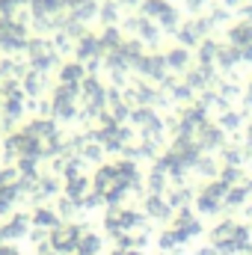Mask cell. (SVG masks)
<instances>
[{
	"mask_svg": "<svg viewBox=\"0 0 252 255\" xmlns=\"http://www.w3.org/2000/svg\"><path fill=\"white\" fill-rule=\"evenodd\" d=\"M77 250H80V255H95L98 250H101V241H98L95 235H86V238H80Z\"/></svg>",
	"mask_w": 252,
	"mask_h": 255,
	"instance_id": "cell-1",
	"label": "cell"
},
{
	"mask_svg": "<svg viewBox=\"0 0 252 255\" xmlns=\"http://www.w3.org/2000/svg\"><path fill=\"white\" fill-rule=\"evenodd\" d=\"M148 214H154V217H160V220H163L169 211H166V205H163L160 199H151V202H148Z\"/></svg>",
	"mask_w": 252,
	"mask_h": 255,
	"instance_id": "cell-2",
	"label": "cell"
},
{
	"mask_svg": "<svg viewBox=\"0 0 252 255\" xmlns=\"http://www.w3.org/2000/svg\"><path fill=\"white\" fill-rule=\"evenodd\" d=\"M178 241H181V238H178V232H163V235H160V247H163V250L175 247Z\"/></svg>",
	"mask_w": 252,
	"mask_h": 255,
	"instance_id": "cell-3",
	"label": "cell"
},
{
	"mask_svg": "<svg viewBox=\"0 0 252 255\" xmlns=\"http://www.w3.org/2000/svg\"><path fill=\"white\" fill-rule=\"evenodd\" d=\"M36 223H42V226H54V223H57V217H54V214H48V211H39V214H36Z\"/></svg>",
	"mask_w": 252,
	"mask_h": 255,
	"instance_id": "cell-4",
	"label": "cell"
}]
</instances>
